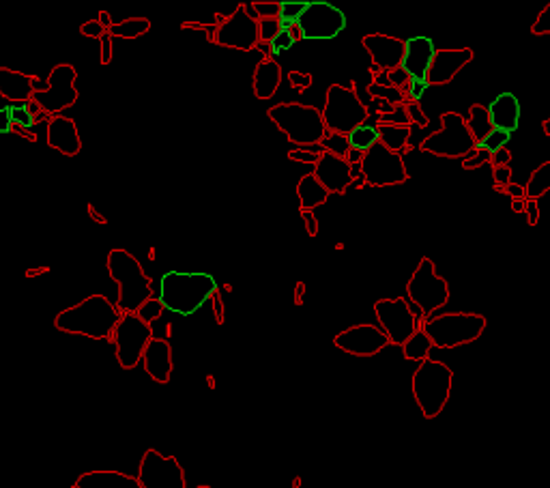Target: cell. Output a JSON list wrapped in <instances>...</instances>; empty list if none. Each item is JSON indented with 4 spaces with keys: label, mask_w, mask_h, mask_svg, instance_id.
I'll return each instance as SVG.
<instances>
[{
    "label": "cell",
    "mask_w": 550,
    "mask_h": 488,
    "mask_svg": "<svg viewBox=\"0 0 550 488\" xmlns=\"http://www.w3.org/2000/svg\"><path fill=\"white\" fill-rule=\"evenodd\" d=\"M269 119L284 131V136L299 149L321 144L327 136L323 114L318 108L303 103H277L269 110Z\"/></svg>",
    "instance_id": "obj_4"
},
{
    "label": "cell",
    "mask_w": 550,
    "mask_h": 488,
    "mask_svg": "<svg viewBox=\"0 0 550 488\" xmlns=\"http://www.w3.org/2000/svg\"><path fill=\"white\" fill-rule=\"evenodd\" d=\"M110 278L118 284L121 314H138V310L153 299V280L144 273L140 260L127 250H110L105 260Z\"/></svg>",
    "instance_id": "obj_3"
},
{
    "label": "cell",
    "mask_w": 550,
    "mask_h": 488,
    "mask_svg": "<svg viewBox=\"0 0 550 488\" xmlns=\"http://www.w3.org/2000/svg\"><path fill=\"white\" fill-rule=\"evenodd\" d=\"M78 71L73 65L61 63L50 71V78L45 82L43 91L32 93V101L39 105L41 112L52 116H61L67 108L78 101V88H75Z\"/></svg>",
    "instance_id": "obj_11"
},
{
    "label": "cell",
    "mask_w": 550,
    "mask_h": 488,
    "mask_svg": "<svg viewBox=\"0 0 550 488\" xmlns=\"http://www.w3.org/2000/svg\"><path fill=\"white\" fill-rule=\"evenodd\" d=\"M361 160H363V153H361V151H357V149H351V151H348V155H346V163H348V166L361 163Z\"/></svg>",
    "instance_id": "obj_53"
},
{
    "label": "cell",
    "mask_w": 550,
    "mask_h": 488,
    "mask_svg": "<svg viewBox=\"0 0 550 488\" xmlns=\"http://www.w3.org/2000/svg\"><path fill=\"white\" fill-rule=\"evenodd\" d=\"M217 282L204 271H168L157 282L153 299L163 310L179 316L196 314L209 299L215 295Z\"/></svg>",
    "instance_id": "obj_1"
},
{
    "label": "cell",
    "mask_w": 550,
    "mask_h": 488,
    "mask_svg": "<svg viewBox=\"0 0 550 488\" xmlns=\"http://www.w3.org/2000/svg\"><path fill=\"white\" fill-rule=\"evenodd\" d=\"M434 346H432V340L428 338V333L423 331V327H419L415 333H413V336L406 340L404 344H402V353H404V357L406 359H411V361H425L428 359V355H430V351H432Z\"/></svg>",
    "instance_id": "obj_30"
},
{
    "label": "cell",
    "mask_w": 550,
    "mask_h": 488,
    "mask_svg": "<svg viewBox=\"0 0 550 488\" xmlns=\"http://www.w3.org/2000/svg\"><path fill=\"white\" fill-rule=\"evenodd\" d=\"M321 114L327 131L344 133V136H348L359 125L368 123V108L357 97L353 86L331 84L327 91V101H324V108Z\"/></svg>",
    "instance_id": "obj_7"
},
{
    "label": "cell",
    "mask_w": 550,
    "mask_h": 488,
    "mask_svg": "<svg viewBox=\"0 0 550 488\" xmlns=\"http://www.w3.org/2000/svg\"><path fill=\"white\" fill-rule=\"evenodd\" d=\"M374 314L381 329L387 333L389 342L402 346L419 327H423V316L417 308L406 301L404 297L395 299H378L374 303Z\"/></svg>",
    "instance_id": "obj_10"
},
{
    "label": "cell",
    "mask_w": 550,
    "mask_h": 488,
    "mask_svg": "<svg viewBox=\"0 0 550 488\" xmlns=\"http://www.w3.org/2000/svg\"><path fill=\"white\" fill-rule=\"evenodd\" d=\"M314 176L329 194H344L353 185L351 166L346 160H340L331 153H323L321 162L314 166Z\"/></svg>",
    "instance_id": "obj_21"
},
{
    "label": "cell",
    "mask_w": 550,
    "mask_h": 488,
    "mask_svg": "<svg viewBox=\"0 0 550 488\" xmlns=\"http://www.w3.org/2000/svg\"><path fill=\"white\" fill-rule=\"evenodd\" d=\"M47 144L67 157H75L82 151V138L75 123L69 116H52L47 121Z\"/></svg>",
    "instance_id": "obj_22"
},
{
    "label": "cell",
    "mask_w": 550,
    "mask_h": 488,
    "mask_svg": "<svg viewBox=\"0 0 550 488\" xmlns=\"http://www.w3.org/2000/svg\"><path fill=\"white\" fill-rule=\"evenodd\" d=\"M434 41L423 34H415L404 41V58H402L400 69L404 71L413 82H423L428 67L434 58Z\"/></svg>",
    "instance_id": "obj_20"
},
{
    "label": "cell",
    "mask_w": 550,
    "mask_h": 488,
    "mask_svg": "<svg viewBox=\"0 0 550 488\" xmlns=\"http://www.w3.org/2000/svg\"><path fill=\"white\" fill-rule=\"evenodd\" d=\"M510 179H512V168L510 166H496L494 168V183H496V187L510 185Z\"/></svg>",
    "instance_id": "obj_46"
},
{
    "label": "cell",
    "mask_w": 550,
    "mask_h": 488,
    "mask_svg": "<svg viewBox=\"0 0 550 488\" xmlns=\"http://www.w3.org/2000/svg\"><path fill=\"white\" fill-rule=\"evenodd\" d=\"M406 295H409V303L421 312L423 321L432 319L436 310L447 303V280L436 273L434 262L430 258H421V262L417 264L415 273L411 275L409 284H406Z\"/></svg>",
    "instance_id": "obj_8"
},
{
    "label": "cell",
    "mask_w": 550,
    "mask_h": 488,
    "mask_svg": "<svg viewBox=\"0 0 550 488\" xmlns=\"http://www.w3.org/2000/svg\"><path fill=\"white\" fill-rule=\"evenodd\" d=\"M548 192H550V162L537 166L533 170V174L529 176L527 187H524V194L531 200H537V198H542Z\"/></svg>",
    "instance_id": "obj_33"
},
{
    "label": "cell",
    "mask_w": 550,
    "mask_h": 488,
    "mask_svg": "<svg viewBox=\"0 0 550 488\" xmlns=\"http://www.w3.org/2000/svg\"><path fill=\"white\" fill-rule=\"evenodd\" d=\"M282 31V22L280 17H264V20H258V37L260 41H264V43H271L277 33Z\"/></svg>",
    "instance_id": "obj_38"
},
{
    "label": "cell",
    "mask_w": 550,
    "mask_h": 488,
    "mask_svg": "<svg viewBox=\"0 0 550 488\" xmlns=\"http://www.w3.org/2000/svg\"><path fill=\"white\" fill-rule=\"evenodd\" d=\"M524 217L529 220L531 226H535L537 222H540V207H537V200L527 198V204H524Z\"/></svg>",
    "instance_id": "obj_47"
},
{
    "label": "cell",
    "mask_w": 550,
    "mask_h": 488,
    "mask_svg": "<svg viewBox=\"0 0 550 488\" xmlns=\"http://www.w3.org/2000/svg\"><path fill=\"white\" fill-rule=\"evenodd\" d=\"M425 86H428L425 82H413L411 88H409V93L413 95V99H419V97H421V93L425 91Z\"/></svg>",
    "instance_id": "obj_54"
},
{
    "label": "cell",
    "mask_w": 550,
    "mask_h": 488,
    "mask_svg": "<svg viewBox=\"0 0 550 488\" xmlns=\"http://www.w3.org/2000/svg\"><path fill=\"white\" fill-rule=\"evenodd\" d=\"M80 33L84 34V37H91V39H101L108 31L101 26L99 20H91V22H84V24L80 26Z\"/></svg>",
    "instance_id": "obj_44"
},
{
    "label": "cell",
    "mask_w": 550,
    "mask_h": 488,
    "mask_svg": "<svg viewBox=\"0 0 550 488\" xmlns=\"http://www.w3.org/2000/svg\"><path fill=\"white\" fill-rule=\"evenodd\" d=\"M544 129H546V133H548V136H550V119H548L546 123H544Z\"/></svg>",
    "instance_id": "obj_59"
},
{
    "label": "cell",
    "mask_w": 550,
    "mask_h": 488,
    "mask_svg": "<svg viewBox=\"0 0 550 488\" xmlns=\"http://www.w3.org/2000/svg\"><path fill=\"white\" fill-rule=\"evenodd\" d=\"M333 344L338 346L340 351L348 353V355H355V357H372L376 353H381L385 349L389 342L387 333L383 331L381 327L376 325H353L340 331L338 336L333 338Z\"/></svg>",
    "instance_id": "obj_17"
},
{
    "label": "cell",
    "mask_w": 550,
    "mask_h": 488,
    "mask_svg": "<svg viewBox=\"0 0 550 488\" xmlns=\"http://www.w3.org/2000/svg\"><path fill=\"white\" fill-rule=\"evenodd\" d=\"M198 488H213V486H198Z\"/></svg>",
    "instance_id": "obj_60"
},
{
    "label": "cell",
    "mask_w": 550,
    "mask_h": 488,
    "mask_svg": "<svg viewBox=\"0 0 550 488\" xmlns=\"http://www.w3.org/2000/svg\"><path fill=\"white\" fill-rule=\"evenodd\" d=\"M486 329V319L473 312H452L423 321V331L439 349H456V346L475 342Z\"/></svg>",
    "instance_id": "obj_6"
},
{
    "label": "cell",
    "mask_w": 550,
    "mask_h": 488,
    "mask_svg": "<svg viewBox=\"0 0 550 488\" xmlns=\"http://www.w3.org/2000/svg\"><path fill=\"white\" fill-rule=\"evenodd\" d=\"M11 123H13V119H11L7 112H0V131H9Z\"/></svg>",
    "instance_id": "obj_56"
},
{
    "label": "cell",
    "mask_w": 550,
    "mask_h": 488,
    "mask_svg": "<svg viewBox=\"0 0 550 488\" xmlns=\"http://www.w3.org/2000/svg\"><path fill=\"white\" fill-rule=\"evenodd\" d=\"M496 190L503 192V194H507V196H512V200H514V198H527V194H524V185H514V183H510V185H505V187H496Z\"/></svg>",
    "instance_id": "obj_51"
},
{
    "label": "cell",
    "mask_w": 550,
    "mask_h": 488,
    "mask_svg": "<svg viewBox=\"0 0 550 488\" xmlns=\"http://www.w3.org/2000/svg\"><path fill=\"white\" fill-rule=\"evenodd\" d=\"M297 43V41L292 39V34H291V31H288V28H282L280 33H277V37L271 41V52H273V54H282V52H288L292 48V45Z\"/></svg>",
    "instance_id": "obj_41"
},
{
    "label": "cell",
    "mask_w": 550,
    "mask_h": 488,
    "mask_svg": "<svg viewBox=\"0 0 550 488\" xmlns=\"http://www.w3.org/2000/svg\"><path fill=\"white\" fill-rule=\"evenodd\" d=\"M282 82V69L273 58H262L254 71V95L258 99H271Z\"/></svg>",
    "instance_id": "obj_27"
},
{
    "label": "cell",
    "mask_w": 550,
    "mask_h": 488,
    "mask_svg": "<svg viewBox=\"0 0 550 488\" xmlns=\"http://www.w3.org/2000/svg\"><path fill=\"white\" fill-rule=\"evenodd\" d=\"M149 31H151V22L146 17H127L121 24H112L108 34L110 37H121V39H138Z\"/></svg>",
    "instance_id": "obj_32"
},
{
    "label": "cell",
    "mask_w": 550,
    "mask_h": 488,
    "mask_svg": "<svg viewBox=\"0 0 550 488\" xmlns=\"http://www.w3.org/2000/svg\"><path fill=\"white\" fill-rule=\"evenodd\" d=\"M361 176H363L365 183H370L374 187L402 185V183L409 181V172H406L402 153L389 151L381 140H378L370 151L363 153Z\"/></svg>",
    "instance_id": "obj_14"
},
{
    "label": "cell",
    "mask_w": 550,
    "mask_h": 488,
    "mask_svg": "<svg viewBox=\"0 0 550 488\" xmlns=\"http://www.w3.org/2000/svg\"><path fill=\"white\" fill-rule=\"evenodd\" d=\"M453 372L443 361L425 359L413 374V396L425 420H432L445 409L452 393Z\"/></svg>",
    "instance_id": "obj_5"
},
{
    "label": "cell",
    "mask_w": 550,
    "mask_h": 488,
    "mask_svg": "<svg viewBox=\"0 0 550 488\" xmlns=\"http://www.w3.org/2000/svg\"><path fill=\"white\" fill-rule=\"evenodd\" d=\"M411 112H413V114H409V119H411V121L415 119V121L419 123V125H425V123H428V119H425V116H423L421 112H417L415 108H411Z\"/></svg>",
    "instance_id": "obj_58"
},
{
    "label": "cell",
    "mask_w": 550,
    "mask_h": 488,
    "mask_svg": "<svg viewBox=\"0 0 550 488\" xmlns=\"http://www.w3.org/2000/svg\"><path fill=\"white\" fill-rule=\"evenodd\" d=\"M110 340L116 346V359L121 368L131 370L142 361V355L153 340V327L138 314H123Z\"/></svg>",
    "instance_id": "obj_12"
},
{
    "label": "cell",
    "mask_w": 550,
    "mask_h": 488,
    "mask_svg": "<svg viewBox=\"0 0 550 488\" xmlns=\"http://www.w3.org/2000/svg\"><path fill=\"white\" fill-rule=\"evenodd\" d=\"M370 95L374 97V99H381V101H387L389 105H400L402 101H404V95H402V91L400 88H395V86H378V84H370Z\"/></svg>",
    "instance_id": "obj_37"
},
{
    "label": "cell",
    "mask_w": 550,
    "mask_h": 488,
    "mask_svg": "<svg viewBox=\"0 0 550 488\" xmlns=\"http://www.w3.org/2000/svg\"><path fill=\"white\" fill-rule=\"evenodd\" d=\"M524 204H527V198H514V200H512V211H514V213H524Z\"/></svg>",
    "instance_id": "obj_55"
},
{
    "label": "cell",
    "mask_w": 550,
    "mask_h": 488,
    "mask_svg": "<svg viewBox=\"0 0 550 488\" xmlns=\"http://www.w3.org/2000/svg\"><path fill=\"white\" fill-rule=\"evenodd\" d=\"M323 151L331 153V155L340 157V160H346L348 151H351V144H348V136L344 133H335V131H327V136L323 138Z\"/></svg>",
    "instance_id": "obj_35"
},
{
    "label": "cell",
    "mask_w": 550,
    "mask_h": 488,
    "mask_svg": "<svg viewBox=\"0 0 550 488\" xmlns=\"http://www.w3.org/2000/svg\"><path fill=\"white\" fill-rule=\"evenodd\" d=\"M510 160H512V155H510V151H507V149H501V151H496L494 155H492L494 168H496V166H507V163H510Z\"/></svg>",
    "instance_id": "obj_52"
},
{
    "label": "cell",
    "mask_w": 550,
    "mask_h": 488,
    "mask_svg": "<svg viewBox=\"0 0 550 488\" xmlns=\"http://www.w3.org/2000/svg\"><path fill=\"white\" fill-rule=\"evenodd\" d=\"M288 78H291V82H292L294 88H307V86L312 84V75H310V73H303V75H301L299 71H291V73H288Z\"/></svg>",
    "instance_id": "obj_50"
},
{
    "label": "cell",
    "mask_w": 550,
    "mask_h": 488,
    "mask_svg": "<svg viewBox=\"0 0 550 488\" xmlns=\"http://www.w3.org/2000/svg\"><path fill=\"white\" fill-rule=\"evenodd\" d=\"M473 61V50L471 48H453V50H436L434 58L425 73V84L428 86H441L449 84L464 65Z\"/></svg>",
    "instance_id": "obj_18"
},
{
    "label": "cell",
    "mask_w": 550,
    "mask_h": 488,
    "mask_svg": "<svg viewBox=\"0 0 550 488\" xmlns=\"http://www.w3.org/2000/svg\"><path fill=\"white\" fill-rule=\"evenodd\" d=\"M531 33L533 34H550V4L540 11L535 24L531 26Z\"/></svg>",
    "instance_id": "obj_42"
},
{
    "label": "cell",
    "mask_w": 550,
    "mask_h": 488,
    "mask_svg": "<svg viewBox=\"0 0 550 488\" xmlns=\"http://www.w3.org/2000/svg\"><path fill=\"white\" fill-rule=\"evenodd\" d=\"M510 140H512V133H505V131H492V133H490V136H488V138L480 144V149L488 151L490 155H494L496 151L505 149Z\"/></svg>",
    "instance_id": "obj_39"
},
{
    "label": "cell",
    "mask_w": 550,
    "mask_h": 488,
    "mask_svg": "<svg viewBox=\"0 0 550 488\" xmlns=\"http://www.w3.org/2000/svg\"><path fill=\"white\" fill-rule=\"evenodd\" d=\"M75 488H142V484L121 471H88L75 482Z\"/></svg>",
    "instance_id": "obj_26"
},
{
    "label": "cell",
    "mask_w": 550,
    "mask_h": 488,
    "mask_svg": "<svg viewBox=\"0 0 550 488\" xmlns=\"http://www.w3.org/2000/svg\"><path fill=\"white\" fill-rule=\"evenodd\" d=\"M97 20L101 22V26L105 28V31H110V28H112V24H114V22L110 20V13H108V11H101V13H99V17H97Z\"/></svg>",
    "instance_id": "obj_57"
},
{
    "label": "cell",
    "mask_w": 550,
    "mask_h": 488,
    "mask_svg": "<svg viewBox=\"0 0 550 488\" xmlns=\"http://www.w3.org/2000/svg\"><path fill=\"white\" fill-rule=\"evenodd\" d=\"M307 2V0H305ZM305 2H301V0H284V2H280V22H282V28H288L292 24H297L301 11H303Z\"/></svg>",
    "instance_id": "obj_36"
},
{
    "label": "cell",
    "mask_w": 550,
    "mask_h": 488,
    "mask_svg": "<svg viewBox=\"0 0 550 488\" xmlns=\"http://www.w3.org/2000/svg\"><path fill=\"white\" fill-rule=\"evenodd\" d=\"M99 41H101V65H110V61H112V37L105 33Z\"/></svg>",
    "instance_id": "obj_49"
},
{
    "label": "cell",
    "mask_w": 550,
    "mask_h": 488,
    "mask_svg": "<svg viewBox=\"0 0 550 488\" xmlns=\"http://www.w3.org/2000/svg\"><path fill=\"white\" fill-rule=\"evenodd\" d=\"M288 157H291L292 162H301V163H307V166H316V163L321 162L323 155H316V153H310V151L294 149V151L288 153Z\"/></svg>",
    "instance_id": "obj_45"
},
{
    "label": "cell",
    "mask_w": 550,
    "mask_h": 488,
    "mask_svg": "<svg viewBox=\"0 0 550 488\" xmlns=\"http://www.w3.org/2000/svg\"><path fill=\"white\" fill-rule=\"evenodd\" d=\"M297 28L301 39H335L346 28V13L327 0H307L297 20Z\"/></svg>",
    "instance_id": "obj_13"
},
{
    "label": "cell",
    "mask_w": 550,
    "mask_h": 488,
    "mask_svg": "<svg viewBox=\"0 0 550 488\" xmlns=\"http://www.w3.org/2000/svg\"><path fill=\"white\" fill-rule=\"evenodd\" d=\"M490 162H492V155H490L488 151L480 149V146H475V149H473L469 155L464 157L462 168L464 170H473V168H480V166H484V163H490Z\"/></svg>",
    "instance_id": "obj_40"
},
{
    "label": "cell",
    "mask_w": 550,
    "mask_h": 488,
    "mask_svg": "<svg viewBox=\"0 0 550 488\" xmlns=\"http://www.w3.org/2000/svg\"><path fill=\"white\" fill-rule=\"evenodd\" d=\"M213 41L232 50H254L260 43L258 22L247 15L243 4H239L236 11H232L222 24H217Z\"/></svg>",
    "instance_id": "obj_16"
},
{
    "label": "cell",
    "mask_w": 550,
    "mask_h": 488,
    "mask_svg": "<svg viewBox=\"0 0 550 488\" xmlns=\"http://www.w3.org/2000/svg\"><path fill=\"white\" fill-rule=\"evenodd\" d=\"M494 131L512 133L520 125V101L514 93H501L486 105Z\"/></svg>",
    "instance_id": "obj_24"
},
{
    "label": "cell",
    "mask_w": 550,
    "mask_h": 488,
    "mask_svg": "<svg viewBox=\"0 0 550 488\" xmlns=\"http://www.w3.org/2000/svg\"><path fill=\"white\" fill-rule=\"evenodd\" d=\"M466 127H469V133H471V138H473V142H475V146H480L484 140H486L490 133L494 131L492 125H490V116H488L486 105H482V103L471 105Z\"/></svg>",
    "instance_id": "obj_29"
},
{
    "label": "cell",
    "mask_w": 550,
    "mask_h": 488,
    "mask_svg": "<svg viewBox=\"0 0 550 488\" xmlns=\"http://www.w3.org/2000/svg\"><path fill=\"white\" fill-rule=\"evenodd\" d=\"M378 140L387 146L389 151L393 153H402V149L406 151V142L411 138V127L409 125H402V127H395V125H378Z\"/></svg>",
    "instance_id": "obj_31"
},
{
    "label": "cell",
    "mask_w": 550,
    "mask_h": 488,
    "mask_svg": "<svg viewBox=\"0 0 550 488\" xmlns=\"http://www.w3.org/2000/svg\"><path fill=\"white\" fill-rule=\"evenodd\" d=\"M142 363L149 376L157 383H168L170 374H172V346L165 338H155L149 342L144 355H142Z\"/></svg>",
    "instance_id": "obj_23"
},
{
    "label": "cell",
    "mask_w": 550,
    "mask_h": 488,
    "mask_svg": "<svg viewBox=\"0 0 550 488\" xmlns=\"http://www.w3.org/2000/svg\"><path fill=\"white\" fill-rule=\"evenodd\" d=\"M376 142H378V129H376V125H372V123H363V125H359L357 129H353V131L348 133V144H351V149H357L361 153L370 151Z\"/></svg>",
    "instance_id": "obj_34"
},
{
    "label": "cell",
    "mask_w": 550,
    "mask_h": 488,
    "mask_svg": "<svg viewBox=\"0 0 550 488\" xmlns=\"http://www.w3.org/2000/svg\"><path fill=\"white\" fill-rule=\"evenodd\" d=\"M121 316L123 314L116 308V303H112L105 295H88L80 303L61 310L54 319V327L63 333H71V336L110 340Z\"/></svg>",
    "instance_id": "obj_2"
},
{
    "label": "cell",
    "mask_w": 550,
    "mask_h": 488,
    "mask_svg": "<svg viewBox=\"0 0 550 488\" xmlns=\"http://www.w3.org/2000/svg\"><path fill=\"white\" fill-rule=\"evenodd\" d=\"M252 9L256 11L258 20H264V17H280V2H254Z\"/></svg>",
    "instance_id": "obj_43"
},
{
    "label": "cell",
    "mask_w": 550,
    "mask_h": 488,
    "mask_svg": "<svg viewBox=\"0 0 550 488\" xmlns=\"http://www.w3.org/2000/svg\"><path fill=\"white\" fill-rule=\"evenodd\" d=\"M297 196H299V209L301 211H312V209H316V207H321V204L327 202L329 192L318 183L314 172H310L299 181Z\"/></svg>",
    "instance_id": "obj_28"
},
{
    "label": "cell",
    "mask_w": 550,
    "mask_h": 488,
    "mask_svg": "<svg viewBox=\"0 0 550 488\" xmlns=\"http://www.w3.org/2000/svg\"><path fill=\"white\" fill-rule=\"evenodd\" d=\"M363 48L368 50L372 65L387 73L400 69L402 58H404V41L383 33H374L363 37Z\"/></svg>",
    "instance_id": "obj_19"
},
{
    "label": "cell",
    "mask_w": 550,
    "mask_h": 488,
    "mask_svg": "<svg viewBox=\"0 0 550 488\" xmlns=\"http://www.w3.org/2000/svg\"><path fill=\"white\" fill-rule=\"evenodd\" d=\"M138 480L142 488H185V475L174 456L149 450L142 456Z\"/></svg>",
    "instance_id": "obj_15"
},
{
    "label": "cell",
    "mask_w": 550,
    "mask_h": 488,
    "mask_svg": "<svg viewBox=\"0 0 550 488\" xmlns=\"http://www.w3.org/2000/svg\"><path fill=\"white\" fill-rule=\"evenodd\" d=\"M37 75H26L9 67H0V97L11 103H28L32 99Z\"/></svg>",
    "instance_id": "obj_25"
},
{
    "label": "cell",
    "mask_w": 550,
    "mask_h": 488,
    "mask_svg": "<svg viewBox=\"0 0 550 488\" xmlns=\"http://www.w3.org/2000/svg\"><path fill=\"white\" fill-rule=\"evenodd\" d=\"M301 215H303L307 234H310V237H316L318 234V220L314 217V213H312V211H301Z\"/></svg>",
    "instance_id": "obj_48"
},
{
    "label": "cell",
    "mask_w": 550,
    "mask_h": 488,
    "mask_svg": "<svg viewBox=\"0 0 550 488\" xmlns=\"http://www.w3.org/2000/svg\"><path fill=\"white\" fill-rule=\"evenodd\" d=\"M421 151L434 153L441 157H466L469 153L475 149L469 127H466V119L458 112H445L441 114V129L434 133H430L428 138L419 144Z\"/></svg>",
    "instance_id": "obj_9"
}]
</instances>
